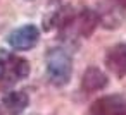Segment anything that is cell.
Returning a JSON list of instances; mask_svg holds the SVG:
<instances>
[{
  "label": "cell",
  "mask_w": 126,
  "mask_h": 115,
  "mask_svg": "<svg viewBox=\"0 0 126 115\" xmlns=\"http://www.w3.org/2000/svg\"><path fill=\"white\" fill-rule=\"evenodd\" d=\"M90 115H126V96L109 94L93 101Z\"/></svg>",
  "instance_id": "obj_4"
},
{
  "label": "cell",
  "mask_w": 126,
  "mask_h": 115,
  "mask_svg": "<svg viewBox=\"0 0 126 115\" xmlns=\"http://www.w3.org/2000/svg\"><path fill=\"white\" fill-rule=\"evenodd\" d=\"M105 65L110 72H114L117 77L126 76V43L114 45L107 50L105 55Z\"/></svg>",
  "instance_id": "obj_5"
},
{
  "label": "cell",
  "mask_w": 126,
  "mask_h": 115,
  "mask_svg": "<svg viewBox=\"0 0 126 115\" xmlns=\"http://www.w3.org/2000/svg\"><path fill=\"white\" fill-rule=\"evenodd\" d=\"M114 2H119V4H124L126 5V0H114Z\"/></svg>",
  "instance_id": "obj_8"
},
{
  "label": "cell",
  "mask_w": 126,
  "mask_h": 115,
  "mask_svg": "<svg viewBox=\"0 0 126 115\" xmlns=\"http://www.w3.org/2000/svg\"><path fill=\"white\" fill-rule=\"evenodd\" d=\"M107 82H109L107 76L98 67H88L81 79V89L85 93H95V91H100L102 88H105Z\"/></svg>",
  "instance_id": "obj_6"
},
{
  "label": "cell",
  "mask_w": 126,
  "mask_h": 115,
  "mask_svg": "<svg viewBox=\"0 0 126 115\" xmlns=\"http://www.w3.org/2000/svg\"><path fill=\"white\" fill-rule=\"evenodd\" d=\"M0 115H2V112H0Z\"/></svg>",
  "instance_id": "obj_9"
},
{
  "label": "cell",
  "mask_w": 126,
  "mask_h": 115,
  "mask_svg": "<svg viewBox=\"0 0 126 115\" xmlns=\"http://www.w3.org/2000/svg\"><path fill=\"white\" fill-rule=\"evenodd\" d=\"M47 77L55 86H64L73 76V58L64 48H50L47 53Z\"/></svg>",
  "instance_id": "obj_1"
},
{
  "label": "cell",
  "mask_w": 126,
  "mask_h": 115,
  "mask_svg": "<svg viewBox=\"0 0 126 115\" xmlns=\"http://www.w3.org/2000/svg\"><path fill=\"white\" fill-rule=\"evenodd\" d=\"M30 76V62L0 48V79L5 82H17Z\"/></svg>",
  "instance_id": "obj_2"
},
{
  "label": "cell",
  "mask_w": 126,
  "mask_h": 115,
  "mask_svg": "<svg viewBox=\"0 0 126 115\" xmlns=\"http://www.w3.org/2000/svg\"><path fill=\"white\" fill-rule=\"evenodd\" d=\"M40 40V29L35 26V24H26V26H21L17 29H14L9 36H7V41L9 45L14 48V50H31Z\"/></svg>",
  "instance_id": "obj_3"
},
{
  "label": "cell",
  "mask_w": 126,
  "mask_h": 115,
  "mask_svg": "<svg viewBox=\"0 0 126 115\" xmlns=\"http://www.w3.org/2000/svg\"><path fill=\"white\" fill-rule=\"evenodd\" d=\"M2 103H4V106L7 108V112L11 115H19L28 106L30 98H28V94L24 91H11V93H7L4 96Z\"/></svg>",
  "instance_id": "obj_7"
}]
</instances>
